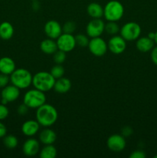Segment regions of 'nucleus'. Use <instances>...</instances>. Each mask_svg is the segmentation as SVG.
I'll use <instances>...</instances> for the list:
<instances>
[{
    "mask_svg": "<svg viewBox=\"0 0 157 158\" xmlns=\"http://www.w3.org/2000/svg\"><path fill=\"white\" fill-rule=\"evenodd\" d=\"M58 119V112L52 105L44 103L36 109V120L40 126L49 127L52 126Z\"/></svg>",
    "mask_w": 157,
    "mask_h": 158,
    "instance_id": "nucleus-1",
    "label": "nucleus"
},
{
    "mask_svg": "<svg viewBox=\"0 0 157 158\" xmlns=\"http://www.w3.org/2000/svg\"><path fill=\"white\" fill-rule=\"evenodd\" d=\"M55 79L50 73L40 71L32 76V83L35 89L46 93L53 89Z\"/></svg>",
    "mask_w": 157,
    "mask_h": 158,
    "instance_id": "nucleus-2",
    "label": "nucleus"
},
{
    "mask_svg": "<svg viewBox=\"0 0 157 158\" xmlns=\"http://www.w3.org/2000/svg\"><path fill=\"white\" fill-rule=\"evenodd\" d=\"M10 81L18 89H26L32 84V76L28 69L23 68L15 69L10 75Z\"/></svg>",
    "mask_w": 157,
    "mask_h": 158,
    "instance_id": "nucleus-3",
    "label": "nucleus"
},
{
    "mask_svg": "<svg viewBox=\"0 0 157 158\" xmlns=\"http://www.w3.org/2000/svg\"><path fill=\"white\" fill-rule=\"evenodd\" d=\"M103 9H104L103 16L107 21H119L121 19L124 14V7L123 4L116 0H111L108 2Z\"/></svg>",
    "mask_w": 157,
    "mask_h": 158,
    "instance_id": "nucleus-4",
    "label": "nucleus"
},
{
    "mask_svg": "<svg viewBox=\"0 0 157 158\" xmlns=\"http://www.w3.org/2000/svg\"><path fill=\"white\" fill-rule=\"evenodd\" d=\"M46 97L44 92L37 89L28 90L23 97V103L27 105L29 109H37L46 103Z\"/></svg>",
    "mask_w": 157,
    "mask_h": 158,
    "instance_id": "nucleus-5",
    "label": "nucleus"
},
{
    "mask_svg": "<svg viewBox=\"0 0 157 158\" xmlns=\"http://www.w3.org/2000/svg\"><path fill=\"white\" fill-rule=\"evenodd\" d=\"M120 35L126 41H134L139 38L142 29L139 25L135 22H129L120 29Z\"/></svg>",
    "mask_w": 157,
    "mask_h": 158,
    "instance_id": "nucleus-6",
    "label": "nucleus"
},
{
    "mask_svg": "<svg viewBox=\"0 0 157 158\" xmlns=\"http://www.w3.org/2000/svg\"><path fill=\"white\" fill-rule=\"evenodd\" d=\"M89 50L95 56H103L108 50V44L100 36L92 38L88 45Z\"/></svg>",
    "mask_w": 157,
    "mask_h": 158,
    "instance_id": "nucleus-7",
    "label": "nucleus"
},
{
    "mask_svg": "<svg viewBox=\"0 0 157 158\" xmlns=\"http://www.w3.org/2000/svg\"><path fill=\"white\" fill-rule=\"evenodd\" d=\"M56 43L58 49L66 52H71L76 46L75 36L72 35V34L65 33V32L62 33L56 39Z\"/></svg>",
    "mask_w": 157,
    "mask_h": 158,
    "instance_id": "nucleus-8",
    "label": "nucleus"
},
{
    "mask_svg": "<svg viewBox=\"0 0 157 158\" xmlns=\"http://www.w3.org/2000/svg\"><path fill=\"white\" fill-rule=\"evenodd\" d=\"M1 102L3 104H7L9 103L15 101L20 96V89L13 84L7 85L2 88L1 94Z\"/></svg>",
    "mask_w": 157,
    "mask_h": 158,
    "instance_id": "nucleus-9",
    "label": "nucleus"
},
{
    "mask_svg": "<svg viewBox=\"0 0 157 158\" xmlns=\"http://www.w3.org/2000/svg\"><path fill=\"white\" fill-rule=\"evenodd\" d=\"M105 32V23L101 19H92L86 26V34L91 38L101 36Z\"/></svg>",
    "mask_w": 157,
    "mask_h": 158,
    "instance_id": "nucleus-10",
    "label": "nucleus"
},
{
    "mask_svg": "<svg viewBox=\"0 0 157 158\" xmlns=\"http://www.w3.org/2000/svg\"><path fill=\"white\" fill-rule=\"evenodd\" d=\"M108 49L112 53L119 55L126 50V41L121 35H112L108 42Z\"/></svg>",
    "mask_w": 157,
    "mask_h": 158,
    "instance_id": "nucleus-11",
    "label": "nucleus"
},
{
    "mask_svg": "<svg viewBox=\"0 0 157 158\" xmlns=\"http://www.w3.org/2000/svg\"><path fill=\"white\" fill-rule=\"evenodd\" d=\"M108 148L113 152H120L126 148V141L122 134H112L107 139Z\"/></svg>",
    "mask_w": 157,
    "mask_h": 158,
    "instance_id": "nucleus-12",
    "label": "nucleus"
},
{
    "mask_svg": "<svg viewBox=\"0 0 157 158\" xmlns=\"http://www.w3.org/2000/svg\"><path fill=\"white\" fill-rule=\"evenodd\" d=\"M44 32L48 38L56 40L62 33V27L55 20H49L45 24Z\"/></svg>",
    "mask_w": 157,
    "mask_h": 158,
    "instance_id": "nucleus-13",
    "label": "nucleus"
},
{
    "mask_svg": "<svg viewBox=\"0 0 157 158\" xmlns=\"http://www.w3.org/2000/svg\"><path fill=\"white\" fill-rule=\"evenodd\" d=\"M23 154L28 157H33L40 151L39 142L35 138H29L22 146Z\"/></svg>",
    "mask_w": 157,
    "mask_h": 158,
    "instance_id": "nucleus-14",
    "label": "nucleus"
},
{
    "mask_svg": "<svg viewBox=\"0 0 157 158\" xmlns=\"http://www.w3.org/2000/svg\"><path fill=\"white\" fill-rule=\"evenodd\" d=\"M40 128V124L37 120H26L22 125V132L26 137H33L38 132Z\"/></svg>",
    "mask_w": 157,
    "mask_h": 158,
    "instance_id": "nucleus-15",
    "label": "nucleus"
},
{
    "mask_svg": "<svg viewBox=\"0 0 157 158\" xmlns=\"http://www.w3.org/2000/svg\"><path fill=\"white\" fill-rule=\"evenodd\" d=\"M154 45H155L154 40L148 36L138 38L135 43L137 49L142 52H147L151 51L154 47Z\"/></svg>",
    "mask_w": 157,
    "mask_h": 158,
    "instance_id": "nucleus-16",
    "label": "nucleus"
},
{
    "mask_svg": "<svg viewBox=\"0 0 157 158\" xmlns=\"http://www.w3.org/2000/svg\"><path fill=\"white\" fill-rule=\"evenodd\" d=\"M15 69V63L12 58L8 56L2 57L0 59V73L11 75Z\"/></svg>",
    "mask_w": 157,
    "mask_h": 158,
    "instance_id": "nucleus-17",
    "label": "nucleus"
},
{
    "mask_svg": "<svg viewBox=\"0 0 157 158\" xmlns=\"http://www.w3.org/2000/svg\"><path fill=\"white\" fill-rule=\"evenodd\" d=\"M39 141L44 145L53 144L56 140V134L54 131L49 128H46L39 133Z\"/></svg>",
    "mask_w": 157,
    "mask_h": 158,
    "instance_id": "nucleus-18",
    "label": "nucleus"
},
{
    "mask_svg": "<svg viewBox=\"0 0 157 158\" xmlns=\"http://www.w3.org/2000/svg\"><path fill=\"white\" fill-rule=\"evenodd\" d=\"M71 87H72V83L70 80L62 77L55 80L53 89L58 94H66L70 90Z\"/></svg>",
    "mask_w": 157,
    "mask_h": 158,
    "instance_id": "nucleus-19",
    "label": "nucleus"
},
{
    "mask_svg": "<svg viewBox=\"0 0 157 158\" xmlns=\"http://www.w3.org/2000/svg\"><path fill=\"white\" fill-rule=\"evenodd\" d=\"M40 49L45 54L53 55L58 50L56 41H54V40L50 38L46 39L40 43Z\"/></svg>",
    "mask_w": 157,
    "mask_h": 158,
    "instance_id": "nucleus-20",
    "label": "nucleus"
},
{
    "mask_svg": "<svg viewBox=\"0 0 157 158\" xmlns=\"http://www.w3.org/2000/svg\"><path fill=\"white\" fill-rule=\"evenodd\" d=\"M13 26L9 22H3L0 24V38L3 40H9L13 36Z\"/></svg>",
    "mask_w": 157,
    "mask_h": 158,
    "instance_id": "nucleus-21",
    "label": "nucleus"
},
{
    "mask_svg": "<svg viewBox=\"0 0 157 158\" xmlns=\"http://www.w3.org/2000/svg\"><path fill=\"white\" fill-rule=\"evenodd\" d=\"M87 12L92 19H101L104 14V9L97 2H92L88 6Z\"/></svg>",
    "mask_w": 157,
    "mask_h": 158,
    "instance_id": "nucleus-22",
    "label": "nucleus"
},
{
    "mask_svg": "<svg viewBox=\"0 0 157 158\" xmlns=\"http://www.w3.org/2000/svg\"><path fill=\"white\" fill-rule=\"evenodd\" d=\"M57 155V150L52 144L45 145L39 151L41 158H55Z\"/></svg>",
    "mask_w": 157,
    "mask_h": 158,
    "instance_id": "nucleus-23",
    "label": "nucleus"
},
{
    "mask_svg": "<svg viewBox=\"0 0 157 158\" xmlns=\"http://www.w3.org/2000/svg\"><path fill=\"white\" fill-rule=\"evenodd\" d=\"M3 143L5 147L8 149H14L18 145V138L15 136L9 134V135H6L3 137Z\"/></svg>",
    "mask_w": 157,
    "mask_h": 158,
    "instance_id": "nucleus-24",
    "label": "nucleus"
},
{
    "mask_svg": "<svg viewBox=\"0 0 157 158\" xmlns=\"http://www.w3.org/2000/svg\"><path fill=\"white\" fill-rule=\"evenodd\" d=\"M120 31V28L116 22L108 21L106 24H105V32L109 35H115Z\"/></svg>",
    "mask_w": 157,
    "mask_h": 158,
    "instance_id": "nucleus-25",
    "label": "nucleus"
},
{
    "mask_svg": "<svg viewBox=\"0 0 157 158\" xmlns=\"http://www.w3.org/2000/svg\"><path fill=\"white\" fill-rule=\"evenodd\" d=\"M50 73L56 80V79L61 78L63 77L65 73V69L63 66H61V64H56L51 69Z\"/></svg>",
    "mask_w": 157,
    "mask_h": 158,
    "instance_id": "nucleus-26",
    "label": "nucleus"
},
{
    "mask_svg": "<svg viewBox=\"0 0 157 158\" xmlns=\"http://www.w3.org/2000/svg\"><path fill=\"white\" fill-rule=\"evenodd\" d=\"M75 38L76 46H80V47H86V46L88 47L89 40L87 35H84V34H78L76 36H75Z\"/></svg>",
    "mask_w": 157,
    "mask_h": 158,
    "instance_id": "nucleus-27",
    "label": "nucleus"
},
{
    "mask_svg": "<svg viewBox=\"0 0 157 158\" xmlns=\"http://www.w3.org/2000/svg\"><path fill=\"white\" fill-rule=\"evenodd\" d=\"M66 59V52L58 49L53 54V60L56 64H62L65 62Z\"/></svg>",
    "mask_w": 157,
    "mask_h": 158,
    "instance_id": "nucleus-28",
    "label": "nucleus"
},
{
    "mask_svg": "<svg viewBox=\"0 0 157 158\" xmlns=\"http://www.w3.org/2000/svg\"><path fill=\"white\" fill-rule=\"evenodd\" d=\"M75 29H76V25L74 22L72 21H68L65 23V24L62 26V32L65 33L72 34L75 32Z\"/></svg>",
    "mask_w": 157,
    "mask_h": 158,
    "instance_id": "nucleus-29",
    "label": "nucleus"
},
{
    "mask_svg": "<svg viewBox=\"0 0 157 158\" xmlns=\"http://www.w3.org/2000/svg\"><path fill=\"white\" fill-rule=\"evenodd\" d=\"M9 114V110L6 104L0 103V120L7 118Z\"/></svg>",
    "mask_w": 157,
    "mask_h": 158,
    "instance_id": "nucleus-30",
    "label": "nucleus"
},
{
    "mask_svg": "<svg viewBox=\"0 0 157 158\" xmlns=\"http://www.w3.org/2000/svg\"><path fill=\"white\" fill-rule=\"evenodd\" d=\"M9 81H10V77H9V75L0 73V88H4L5 86L9 85Z\"/></svg>",
    "mask_w": 157,
    "mask_h": 158,
    "instance_id": "nucleus-31",
    "label": "nucleus"
},
{
    "mask_svg": "<svg viewBox=\"0 0 157 158\" xmlns=\"http://www.w3.org/2000/svg\"><path fill=\"white\" fill-rule=\"evenodd\" d=\"M146 157V153L142 151V150H136V151H132L130 155H129L130 158H145Z\"/></svg>",
    "mask_w": 157,
    "mask_h": 158,
    "instance_id": "nucleus-32",
    "label": "nucleus"
},
{
    "mask_svg": "<svg viewBox=\"0 0 157 158\" xmlns=\"http://www.w3.org/2000/svg\"><path fill=\"white\" fill-rule=\"evenodd\" d=\"M29 106L23 103L22 104L18 106V109H17V112H18V114L21 116L26 115V114L29 112Z\"/></svg>",
    "mask_w": 157,
    "mask_h": 158,
    "instance_id": "nucleus-33",
    "label": "nucleus"
},
{
    "mask_svg": "<svg viewBox=\"0 0 157 158\" xmlns=\"http://www.w3.org/2000/svg\"><path fill=\"white\" fill-rule=\"evenodd\" d=\"M150 56L152 63H153L155 66H157V46H154V47L152 48V49L151 50Z\"/></svg>",
    "mask_w": 157,
    "mask_h": 158,
    "instance_id": "nucleus-34",
    "label": "nucleus"
},
{
    "mask_svg": "<svg viewBox=\"0 0 157 158\" xmlns=\"http://www.w3.org/2000/svg\"><path fill=\"white\" fill-rule=\"evenodd\" d=\"M132 129L130 127H124L122 129V135L123 137H129L130 135H132Z\"/></svg>",
    "mask_w": 157,
    "mask_h": 158,
    "instance_id": "nucleus-35",
    "label": "nucleus"
},
{
    "mask_svg": "<svg viewBox=\"0 0 157 158\" xmlns=\"http://www.w3.org/2000/svg\"><path fill=\"white\" fill-rule=\"evenodd\" d=\"M7 134V128L6 125L0 122V138H3Z\"/></svg>",
    "mask_w": 157,
    "mask_h": 158,
    "instance_id": "nucleus-36",
    "label": "nucleus"
},
{
    "mask_svg": "<svg viewBox=\"0 0 157 158\" xmlns=\"http://www.w3.org/2000/svg\"><path fill=\"white\" fill-rule=\"evenodd\" d=\"M40 6H39V3L37 2V0H35V1H33V4H32V8H33V9L35 11H37L38 9H39Z\"/></svg>",
    "mask_w": 157,
    "mask_h": 158,
    "instance_id": "nucleus-37",
    "label": "nucleus"
},
{
    "mask_svg": "<svg viewBox=\"0 0 157 158\" xmlns=\"http://www.w3.org/2000/svg\"><path fill=\"white\" fill-rule=\"evenodd\" d=\"M148 37H149V38L154 40V38H155V32H149V33L148 34Z\"/></svg>",
    "mask_w": 157,
    "mask_h": 158,
    "instance_id": "nucleus-38",
    "label": "nucleus"
},
{
    "mask_svg": "<svg viewBox=\"0 0 157 158\" xmlns=\"http://www.w3.org/2000/svg\"><path fill=\"white\" fill-rule=\"evenodd\" d=\"M154 42H155V43H156L157 44V30H156V32H155V38H154Z\"/></svg>",
    "mask_w": 157,
    "mask_h": 158,
    "instance_id": "nucleus-39",
    "label": "nucleus"
},
{
    "mask_svg": "<svg viewBox=\"0 0 157 158\" xmlns=\"http://www.w3.org/2000/svg\"><path fill=\"white\" fill-rule=\"evenodd\" d=\"M154 158H157V154H156V155L154 156Z\"/></svg>",
    "mask_w": 157,
    "mask_h": 158,
    "instance_id": "nucleus-40",
    "label": "nucleus"
},
{
    "mask_svg": "<svg viewBox=\"0 0 157 158\" xmlns=\"http://www.w3.org/2000/svg\"><path fill=\"white\" fill-rule=\"evenodd\" d=\"M0 100H1V96H0Z\"/></svg>",
    "mask_w": 157,
    "mask_h": 158,
    "instance_id": "nucleus-41",
    "label": "nucleus"
},
{
    "mask_svg": "<svg viewBox=\"0 0 157 158\" xmlns=\"http://www.w3.org/2000/svg\"><path fill=\"white\" fill-rule=\"evenodd\" d=\"M32 1H35V0H32Z\"/></svg>",
    "mask_w": 157,
    "mask_h": 158,
    "instance_id": "nucleus-42",
    "label": "nucleus"
}]
</instances>
